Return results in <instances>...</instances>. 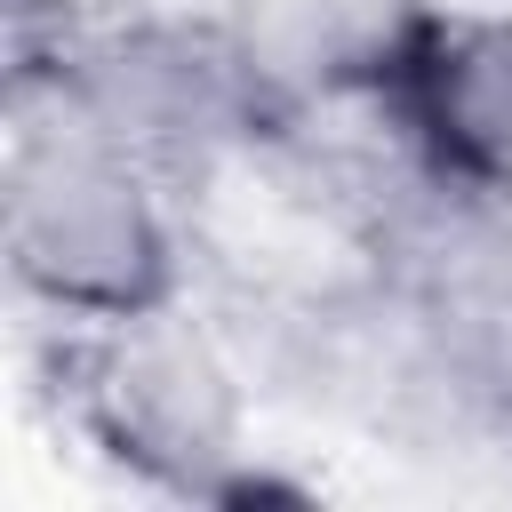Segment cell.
Returning <instances> with one entry per match:
<instances>
[{"mask_svg":"<svg viewBox=\"0 0 512 512\" xmlns=\"http://www.w3.org/2000/svg\"><path fill=\"white\" fill-rule=\"evenodd\" d=\"M0 240L8 280L40 320H104L176 296L184 216L176 192L112 136L48 48H16L0 112Z\"/></svg>","mask_w":512,"mask_h":512,"instance_id":"1","label":"cell"},{"mask_svg":"<svg viewBox=\"0 0 512 512\" xmlns=\"http://www.w3.org/2000/svg\"><path fill=\"white\" fill-rule=\"evenodd\" d=\"M56 384L72 424L104 456H120L136 480L192 496L240 488L264 432L256 376L192 280L136 312L56 320Z\"/></svg>","mask_w":512,"mask_h":512,"instance_id":"2","label":"cell"},{"mask_svg":"<svg viewBox=\"0 0 512 512\" xmlns=\"http://www.w3.org/2000/svg\"><path fill=\"white\" fill-rule=\"evenodd\" d=\"M80 96L112 120V136L168 184L192 192L216 160H232L256 128H272L280 112L256 96L224 16H184V8H136L104 32H80L64 48H48Z\"/></svg>","mask_w":512,"mask_h":512,"instance_id":"3","label":"cell"},{"mask_svg":"<svg viewBox=\"0 0 512 512\" xmlns=\"http://www.w3.org/2000/svg\"><path fill=\"white\" fill-rule=\"evenodd\" d=\"M432 8L440 0H216L256 96L280 120L392 96Z\"/></svg>","mask_w":512,"mask_h":512,"instance_id":"4","label":"cell"},{"mask_svg":"<svg viewBox=\"0 0 512 512\" xmlns=\"http://www.w3.org/2000/svg\"><path fill=\"white\" fill-rule=\"evenodd\" d=\"M392 104L440 176L512 200V0H440Z\"/></svg>","mask_w":512,"mask_h":512,"instance_id":"5","label":"cell"}]
</instances>
